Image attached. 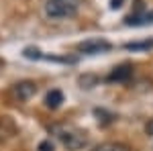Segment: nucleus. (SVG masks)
Returning <instances> with one entry per match:
<instances>
[{"label":"nucleus","mask_w":153,"mask_h":151,"mask_svg":"<svg viewBox=\"0 0 153 151\" xmlns=\"http://www.w3.org/2000/svg\"><path fill=\"white\" fill-rule=\"evenodd\" d=\"M57 139L63 143V147H68L70 151H78L88 145V135L86 131H80L76 127H53Z\"/></svg>","instance_id":"nucleus-1"},{"label":"nucleus","mask_w":153,"mask_h":151,"mask_svg":"<svg viewBox=\"0 0 153 151\" xmlns=\"http://www.w3.org/2000/svg\"><path fill=\"white\" fill-rule=\"evenodd\" d=\"M43 8L49 19H71L78 14L80 0H45Z\"/></svg>","instance_id":"nucleus-2"},{"label":"nucleus","mask_w":153,"mask_h":151,"mask_svg":"<svg viewBox=\"0 0 153 151\" xmlns=\"http://www.w3.org/2000/svg\"><path fill=\"white\" fill-rule=\"evenodd\" d=\"M35 94H37V84L31 80H21L10 88V98L12 100H19V102L31 100Z\"/></svg>","instance_id":"nucleus-3"},{"label":"nucleus","mask_w":153,"mask_h":151,"mask_svg":"<svg viewBox=\"0 0 153 151\" xmlns=\"http://www.w3.org/2000/svg\"><path fill=\"white\" fill-rule=\"evenodd\" d=\"M110 43L104 41V39H88V41H82V43H78V51L84 53V55H98V53H106V51H110Z\"/></svg>","instance_id":"nucleus-4"},{"label":"nucleus","mask_w":153,"mask_h":151,"mask_svg":"<svg viewBox=\"0 0 153 151\" xmlns=\"http://www.w3.org/2000/svg\"><path fill=\"white\" fill-rule=\"evenodd\" d=\"M133 76V65L131 63H120L108 74V82H127Z\"/></svg>","instance_id":"nucleus-5"},{"label":"nucleus","mask_w":153,"mask_h":151,"mask_svg":"<svg viewBox=\"0 0 153 151\" xmlns=\"http://www.w3.org/2000/svg\"><path fill=\"white\" fill-rule=\"evenodd\" d=\"M92 151H131V147L125 145V143H120V141H106V143L96 145Z\"/></svg>","instance_id":"nucleus-6"},{"label":"nucleus","mask_w":153,"mask_h":151,"mask_svg":"<svg viewBox=\"0 0 153 151\" xmlns=\"http://www.w3.org/2000/svg\"><path fill=\"white\" fill-rule=\"evenodd\" d=\"M61 102H63V94L59 92V90L47 92V96H45V106H47V108H59Z\"/></svg>","instance_id":"nucleus-7"},{"label":"nucleus","mask_w":153,"mask_h":151,"mask_svg":"<svg viewBox=\"0 0 153 151\" xmlns=\"http://www.w3.org/2000/svg\"><path fill=\"white\" fill-rule=\"evenodd\" d=\"M153 23V12H143V14H133L127 19V25H145Z\"/></svg>","instance_id":"nucleus-8"},{"label":"nucleus","mask_w":153,"mask_h":151,"mask_svg":"<svg viewBox=\"0 0 153 151\" xmlns=\"http://www.w3.org/2000/svg\"><path fill=\"white\" fill-rule=\"evenodd\" d=\"M153 47V39L149 41H135V43H127L125 49H129V51H141V49H151Z\"/></svg>","instance_id":"nucleus-9"},{"label":"nucleus","mask_w":153,"mask_h":151,"mask_svg":"<svg viewBox=\"0 0 153 151\" xmlns=\"http://www.w3.org/2000/svg\"><path fill=\"white\" fill-rule=\"evenodd\" d=\"M23 55L27 59H37V57H41V51H39V49H33V47H27L23 51Z\"/></svg>","instance_id":"nucleus-10"},{"label":"nucleus","mask_w":153,"mask_h":151,"mask_svg":"<svg viewBox=\"0 0 153 151\" xmlns=\"http://www.w3.org/2000/svg\"><path fill=\"white\" fill-rule=\"evenodd\" d=\"M37 151H55V147H53V143L47 139V141H41V143H39Z\"/></svg>","instance_id":"nucleus-11"},{"label":"nucleus","mask_w":153,"mask_h":151,"mask_svg":"<svg viewBox=\"0 0 153 151\" xmlns=\"http://www.w3.org/2000/svg\"><path fill=\"white\" fill-rule=\"evenodd\" d=\"M125 6V0H110V8L117 10V8H123Z\"/></svg>","instance_id":"nucleus-12"},{"label":"nucleus","mask_w":153,"mask_h":151,"mask_svg":"<svg viewBox=\"0 0 153 151\" xmlns=\"http://www.w3.org/2000/svg\"><path fill=\"white\" fill-rule=\"evenodd\" d=\"M145 131H147V135H151V137H153V118L145 125Z\"/></svg>","instance_id":"nucleus-13"}]
</instances>
